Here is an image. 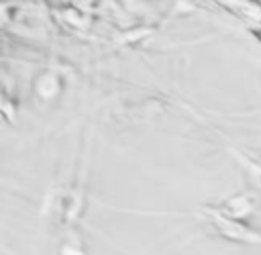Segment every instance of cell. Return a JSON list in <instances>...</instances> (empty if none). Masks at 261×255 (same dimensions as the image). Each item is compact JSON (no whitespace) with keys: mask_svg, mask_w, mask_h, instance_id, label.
<instances>
[{"mask_svg":"<svg viewBox=\"0 0 261 255\" xmlns=\"http://www.w3.org/2000/svg\"><path fill=\"white\" fill-rule=\"evenodd\" d=\"M253 204H255V200H253L251 196H237L234 200H230L228 206H230V210H234L237 214H243V212L247 214Z\"/></svg>","mask_w":261,"mask_h":255,"instance_id":"6da1fadb","label":"cell"}]
</instances>
